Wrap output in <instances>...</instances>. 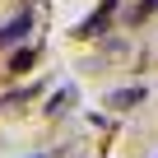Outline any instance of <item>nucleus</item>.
<instances>
[{
  "label": "nucleus",
  "instance_id": "obj_6",
  "mask_svg": "<svg viewBox=\"0 0 158 158\" xmlns=\"http://www.w3.org/2000/svg\"><path fill=\"white\" fill-rule=\"evenodd\" d=\"M33 158H42V153H33Z\"/></svg>",
  "mask_w": 158,
  "mask_h": 158
},
{
  "label": "nucleus",
  "instance_id": "obj_1",
  "mask_svg": "<svg viewBox=\"0 0 158 158\" xmlns=\"http://www.w3.org/2000/svg\"><path fill=\"white\" fill-rule=\"evenodd\" d=\"M28 33H33V14L23 10V14H14L5 28H0V47H14V42H23Z\"/></svg>",
  "mask_w": 158,
  "mask_h": 158
},
{
  "label": "nucleus",
  "instance_id": "obj_2",
  "mask_svg": "<svg viewBox=\"0 0 158 158\" xmlns=\"http://www.w3.org/2000/svg\"><path fill=\"white\" fill-rule=\"evenodd\" d=\"M144 102V89H116V93H107V107H139Z\"/></svg>",
  "mask_w": 158,
  "mask_h": 158
},
{
  "label": "nucleus",
  "instance_id": "obj_3",
  "mask_svg": "<svg viewBox=\"0 0 158 158\" xmlns=\"http://www.w3.org/2000/svg\"><path fill=\"white\" fill-rule=\"evenodd\" d=\"M33 60H37V47H19V51L10 56V74H23Z\"/></svg>",
  "mask_w": 158,
  "mask_h": 158
},
{
  "label": "nucleus",
  "instance_id": "obj_5",
  "mask_svg": "<svg viewBox=\"0 0 158 158\" xmlns=\"http://www.w3.org/2000/svg\"><path fill=\"white\" fill-rule=\"evenodd\" d=\"M107 5H116V0H107Z\"/></svg>",
  "mask_w": 158,
  "mask_h": 158
},
{
  "label": "nucleus",
  "instance_id": "obj_4",
  "mask_svg": "<svg viewBox=\"0 0 158 158\" xmlns=\"http://www.w3.org/2000/svg\"><path fill=\"white\" fill-rule=\"evenodd\" d=\"M70 98H74V89H60V93L51 98V107H47V112H51V116H56V112H65V102H70Z\"/></svg>",
  "mask_w": 158,
  "mask_h": 158
}]
</instances>
